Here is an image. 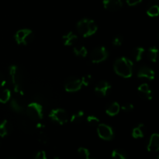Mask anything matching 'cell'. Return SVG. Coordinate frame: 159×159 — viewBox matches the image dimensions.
I'll return each instance as SVG.
<instances>
[{
	"label": "cell",
	"instance_id": "21",
	"mask_svg": "<svg viewBox=\"0 0 159 159\" xmlns=\"http://www.w3.org/2000/svg\"><path fill=\"white\" fill-rule=\"evenodd\" d=\"M144 134V125L143 124H140L132 130V137L134 138H141Z\"/></svg>",
	"mask_w": 159,
	"mask_h": 159
},
{
	"label": "cell",
	"instance_id": "12",
	"mask_svg": "<svg viewBox=\"0 0 159 159\" xmlns=\"http://www.w3.org/2000/svg\"><path fill=\"white\" fill-rule=\"evenodd\" d=\"M138 91L140 96L142 99H145V100H151L152 99V96H153L152 90L151 89L147 83H143L140 85L138 88Z\"/></svg>",
	"mask_w": 159,
	"mask_h": 159
},
{
	"label": "cell",
	"instance_id": "10",
	"mask_svg": "<svg viewBox=\"0 0 159 159\" xmlns=\"http://www.w3.org/2000/svg\"><path fill=\"white\" fill-rule=\"evenodd\" d=\"M111 89V85L107 81H100L96 84L95 87V92L99 96H106L108 93L109 90Z\"/></svg>",
	"mask_w": 159,
	"mask_h": 159
},
{
	"label": "cell",
	"instance_id": "24",
	"mask_svg": "<svg viewBox=\"0 0 159 159\" xmlns=\"http://www.w3.org/2000/svg\"><path fill=\"white\" fill-rule=\"evenodd\" d=\"M84 116H85V113H84L83 111H82V110L78 111L71 116L70 121L73 124H79V123L83 120Z\"/></svg>",
	"mask_w": 159,
	"mask_h": 159
},
{
	"label": "cell",
	"instance_id": "33",
	"mask_svg": "<svg viewBox=\"0 0 159 159\" xmlns=\"http://www.w3.org/2000/svg\"><path fill=\"white\" fill-rule=\"evenodd\" d=\"M33 159H48L47 158V155L45 153V152L43 151H40V152H37L35 155V156L34 157Z\"/></svg>",
	"mask_w": 159,
	"mask_h": 159
},
{
	"label": "cell",
	"instance_id": "2",
	"mask_svg": "<svg viewBox=\"0 0 159 159\" xmlns=\"http://www.w3.org/2000/svg\"><path fill=\"white\" fill-rule=\"evenodd\" d=\"M78 32L84 37H89L96 33L98 26L95 21L89 19H82L78 22L77 26Z\"/></svg>",
	"mask_w": 159,
	"mask_h": 159
},
{
	"label": "cell",
	"instance_id": "38",
	"mask_svg": "<svg viewBox=\"0 0 159 159\" xmlns=\"http://www.w3.org/2000/svg\"><path fill=\"white\" fill-rule=\"evenodd\" d=\"M89 159H91V158H89ZM92 159H93V158H92Z\"/></svg>",
	"mask_w": 159,
	"mask_h": 159
},
{
	"label": "cell",
	"instance_id": "25",
	"mask_svg": "<svg viewBox=\"0 0 159 159\" xmlns=\"http://www.w3.org/2000/svg\"><path fill=\"white\" fill-rule=\"evenodd\" d=\"M113 159H127V155L125 152L121 149H115L111 154Z\"/></svg>",
	"mask_w": 159,
	"mask_h": 159
},
{
	"label": "cell",
	"instance_id": "23",
	"mask_svg": "<svg viewBox=\"0 0 159 159\" xmlns=\"http://www.w3.org/2000/svg\"><path fill=\"white\" fill-rule=\"evenodd\" d=\"M11 99V92L8 89L2 90L0 92V102L1 103H6Z\"/></svg>",
	"mask_w": 159,
	"mask_h": 159
},
{
	"label": "cell",
	"instance_id": "32",
	"mask_svg": "<svg viewBox=\"0 0 159 159\" xmlns=\"http://www.w3.org/2000/svg\"><path fill=\"white\" fill-rule=\"evenodd\" d=\"M121 110L124 112H126V113H128V112L132 111L134 110V105L131 103H126L124 104V106L120 107Z\"/></svg>",
	"mask_w": 159,
	"mask_h": 159
},
{
	"label": "cell",
	"instance_id": "37",
	"mask_svg": "<svg viewBox=\"0 0 159 159\" xmlns=\"http://www.w3.org/2000/svg\"><path fill=\"white\" fill-rule=\"evenodd\" d=\"M158 38H159V34H158Z\"/></svg>",
	"mask_w": 159,
	"mask_h": 159
},
{
	"label": "cell",
	"instance_id": "30",
	"mask_svg": "<svg viewBox=\"0 0 159 159\" xmlns=\"http://www.w3.org/2000/svg\"><path fill=\"white\" fill-rule=\"evenodd\" d=\"M82 82L83 86H88L92 82V76L90 75H86L82 78Z\"/></svg>",
	"mask_w": 159,
	"mask_h": 159
},
{
	"label": "cell",
	"instance_id": "9",
	"mask_svg": "<svg viewBox=\"0 0 159 159\" xmlns=\"http://www.w3.org/2000/svg\"><path fill=\"white\" fill-rule=\"evenodd\" d=\"M82 86L83 85H82V79H77V78H71L65 82V89L68 93H75V92L80 90Z\"/></svg>",
	"mask_w": 159,
	"mask_h": 159
},
{
	"label": "cell",
	"instance_id": "29",
	"mask_svg": "<svg viewBox=\"0 0 159 159\" xmlns=\"http://www.w3.org/2000/svg\"><path fill=\"white\" fill-rule=\"evenodd\" d=\"M39 141H40V143L42 144H48V137L47 136L46 134L43 132V130H40V133H39Z\"/></svg>",
	"mask_w": 159,
	"mask_h": 159
},
{
	"label": "cell",
	"instance_id": "4",
	"mask_svg": "<svg viewBox=\"0 0 159 159\" xmlns=\"http://www.w3.org/2000/svg\"><path fill=\"white\" fill-rule=\"evenodd\" d=\"M26 113L30 119L34 121H39L42 120L43 116V107L38 102H31V103L28 104Z\"/></svg>",
	"mask_w": 159,
	"mask_h": 159
},
{
	"label": "cell",
	"instance_id": "3",
	"mask_svg": "<svg viewBox=\"0 0 159 159\" xmlns=\"http://www.w3.org/2000/svg\"><path fill=\"white\" fill-rule=\"evenodd\" d=\"M9 71L14 91L16 93L23 95V75L20 68L16 65H12L9 67Z\"/></svg>",
	"mask_w": 159,
	"mask_h": 159
},
{
	"label": "cell",
	"instance_id": "34",
	"mask_svg": "<svg viewBox=\"0 0 159 159\" xmlns=\"http://www.w3.org/2000/svg\"><path fill=\"white\" fill-rule=\"evenodd\" d=\"M126 2H127L128 6H134L139 4V3H141L142 2V0H126Z\"/></svg>",
	"mask_w": 159,
	"mask_h": 159
},
{
	"label": "cell",
	"instance_id": "20",
	"mask_svg": "<svg viewBox=\"0 0 159 159\" xmlns=\"http://www.w3.org/2000/svg\"><path fill=\"white\" fill-rule=\"evenodd\" d=\"M148 57L152 62H156L159 57V50L156 47H151L148 50Z\"/></svg>",
	"mask_w": 159,
	"mask_h": 159
},
{
	"label": "cell",
	"instance_id": "8",
	"mask_svg": "<svg viewBox=\"0 0 159 159\" xmlns=\"http://www.w3.org/2000/svg\"><path fill=\"white\" fill-rule=\"evenodd\" d=\"M97 133L99 138L105 141H110L114 136L112 127L104 124H99L97 126Z\"/></svg>",
	"mask_w": 159,
	"mask_h": 159
},
{
	"label": "cell",
	"instance_id": "1",
	"mask_svg": "<svg viewBox=\"0 0 159 159\" xmlns=\"http://www.w3.org/2000/svg\"><path fill=\"white\" fill-rule=\"evenodd\" d=\"M115 73L120 77L130 78L133 75L134 64L131 60L126 57L118 58L113 65Z\"/></svg>",
	"mask_w": 159,
	"mask_h": 159
},
{
	"label": "cell",
	"instance_id": "26",
	"mask_svg": "<svg viewBox=\"0 0 159 159\" xmlns=\"http://www.w3.org/2000/svg\"><path fill=\"white\" fill-rule=\"evenodd\" d=\"M10 107L12 109V110L16 113H23V107L20 103L18 100H16V99H12L11 100L10 102Z\"/></svg>",
	"mask_w": 159,
	"mask_h": 159
},
{
	"label": "cell",
	"instance_id": "36",
	"mask_svg": "<svg viewBox=\"0 0 159 159\" xmlns=\"http://www.w3.org/2000/svg\"><path fill=\"white\" fill-rule=\"evenodd\" d=\"M154 159H159V155H158V156H156V157H155Z\"/></svg>",
	"mask_w": 159,
	"mask_h": 159
},
{
	"label": "cell",
	"instance_id": "11",
	"mask_svg": "<svg viewBox=\"0 0 159 159\" xmlns=\"http://www.w3.org/2000/svg\"><path fill=\"white\" fill-rule=\"evenodd\" d=\"M137 75L138 78L148 79L149 80H153L155 77V73L153 69L147 66H142L138 69Z\"/></svg>",
	"mask_w": 159,
	"mask_h": 159
},
{
	"label": "cell",
	"instance_id": "18",
	"mask_svg": "<svg viewBox=\"0 0 159 159\" xmlns=\"http://www.w3.org/2000/svg\"><path fill=\"white\" fill-rule=\"evenodd\" d=\"M11 130H12V125L8 120H5L0 124V137L3 138L6 136L10 133Z\"/></svg>",
	"mask_w": 159,
	"mask_h": 159
},
{
	"label": "cell",
	"instance_id": "13",
	"mask_svg": "<svg viewBox=\"0 0 159 159\" xmlns=\"http://www.w3.org/2000/svg\"><path fill=\"white\" fill-rule=\"evenodd\" d=\"M147 149L150 152H159V134L155 133L152 134L148 143Z\"/></svg>",
	"mask_w": 159,
	"mask_h": 159
},
{
	"label": "cell",
	"instance_id": "15",
	"mask_svg": "<svg viewBox=\"0 0 159 159\" xmlns=\"http://www.w3.org/2000/svg\"><path fill=\"white\" fill-rule=\"evenodd\" d=\"M147 14L150 17L159 16V0H151L148 3Z\"/></svg>",
	"mask_w": 159,
	"mask_h": 159
},
{
	"label": "cell",
	"instance_id": "28",
	"mask_svg": "<svg viewBox=\"0 0 159 159\" xmlns=\"http://www.w3.org/2000/svg\"><path fill=\"white\" fill-rule=\"evenodd\" d=\"M78 154L82 159H89V152L85 148H80L78 150Z\"/></svg>",
	"mask_w": 159,
	"mask_h": 159
},
{
	"label": "cell",
	"instance_id": "19",
	"mask_svg": "<svg viewBox=\"0 0 159 159\" xmlns=\"http://www.w3.org/2000/svg\"><path fill=\"white\" fill-rule=\"evenodd\" d=\"M73 52L78 57H85L88 54V51L86 48L81 44H75L73 46Z\"/></svg>",
	"mask_w": 159,
	"mask_h": 159
},
{
	"label": "cell",
	"instance_id": "17",
	"mask_svg": "<svg viewBox=\"0 0 159 159\" xmlns=\"http://www.w3.org/2000/svg\"><path fill=\"white\" fill-rule=\"evenodd\" d=\"M120 111V106L118 102H114L113 103L110 104V105L107 107V110H106V113L107 115L110 116H114L116 115H117L119 113V112Z\"/></svg>",
	"mask_w": 159,
	"mask_h": 159
},
{
	"label": "cell",
	"instance_id": "16",
	"mask_svg": "<svg viewBox=\"0 0 159 159\" xmlns=\"http://www.w3.org/2000/svg\"><path fill=\"white\" fill-rule=\"evenodd\" d=\"M78 36L71 31H69L63 36V42L65 46H74L77 43Z\"/></svg>",
	"mask_w": 159,
	"mask_h": 159
},
{
	"label": "cell",
	"instance_id": "5",
	"mask_svg": "<svg viewBox=\"0 0 159 159\" xmlns=\"http://www.w3.org/2000/svg\"><path fill=\"white\" fill-rule=\"evenodd\" d=\"M49 117L54 122H56L57 124H61V125L66 124L68 121V119H69L68 113L63 109L52 110L49 113Z\"/></svg>",
	"mask_w": 159,
	"mask_h": 159
},
{
	"label": "cell",
	"instance_id": "7",
	"mask_svg": "<svg viewBox=\"0 0 159 159\" xmlns=\"http://www.w3.org/2000/svg\"><path fill=\"white\" fill-rule=\"evenodd\" d=\"M108 57V51L104 47L94 48L90 53V59L93 63L98 64L104 61Z\"/></svg>",
	"mask_w": 159,
	"mask_h": 159
},
{
	"label": "cell",
	"instance_id": "35",
	"mask_svg": "<svg viewBox=\"0 0 159 159\" xmlns=\"http://www.w3.org/2000/svg\"><path fill=\"white\" fill-rule=\"evenodd\" d=\"M6 83V78H5L4 75L2 73L0 72V88L1 87H3Z\"/></svg>",
	"mask_w": 159,
	"mask_h": 159
},
{
	"label": "cell",
	"instance_id": "14",
	"mask_svg": "<svg viewBox=\"0 0 159 159\" xmlns=\"http://www.w3.org/2000/svg\"><path fill=\"white\" fill-rule=\"evenodd\" d=\"M103 6L107 10L115 12L122 8L123 1L122 0H103Z\"/></svg>",
	"mask_w": 159,
	"mask_h": 159
},
{
	"label": "cell",
	"instance_id": "22",
	"mask_svg": "<svg viewBox=\"0 0 159 159\" xmlns=\"http://www.w3.org/2000/svg\"><path fill=\"white\" fill-rule=\"evenodd\" d=\"M144 52H145L144 48H141V47H138V48H134V49L132 51L131 55L132 57H133L134 60H135L136 61H140L143 58Z\"/></svg>",
	"mask_w": 159,
	"mask_h": 159
},
{
	"label": "cell",
	"instance_id": "6",
	"mask_svg": "<svg viewBox=\"0 0 159 159\" xmlns=\"http://www.w3.org/2000/svg\"><path fill=\"white\" fill-rule=\"evenodd\" d=\"M14 37L18 44L26 45L33 40L34 34L31 30L22 29L16 33Z\"/></svg>",
	"mask_w": 159,
	"mask_h": 159
},
{
	"label": "cell",
	"instance_id": "27",
	"mask_svg": "<svg viewBox=\"0 0 159 159\" xmlns=\"http://www.w3.org/2000/svg\"><path fill=\"white\" fill-rule=\"evenodd\" d=\"M86 122L92 127H97L99 124V120L95 116H89L86 118Z\"/></svg>",
	"mask_w": 159,
	"mask_h": 159
},
{
	"label": "cell",
	"instance_id": "31",
	"mask_svg": "<svg viewBox=\"0 0 159 159\" xmlns=\"http://www.w3.org/2000/svg\"><path fill=\"white\" fill-rule=\"evenodd\" d=\"M123 41H124V38H123L122 36H116L113 40V44L116 47L121 46V44L123 43Z\"/></svg>",
	"mask_w": 159,
	"mask_h": 159
}]
</instances>
